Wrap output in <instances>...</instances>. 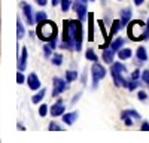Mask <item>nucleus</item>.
Here are the masks:
<instances>
[{
  "instance_id": "obj_1",
  "label": "nucleus",
  "mask_w": 149,
  "mask_h": 143,
  "mask_svg": "<svg viewBox=\"0 0 149 143\" xmlns=\"http://www.w3.org/2000/svg\"><path fill=\"white\" fill-rule=\"evenodd\" d=\"M61 49L69 51H82V21L78 18L63 21V39H61Z\"/></svg>"
},
{
  "instance_id": "obj_2",
  "label": "nucleus",
  "mask_w": 149,
  "mask_h": 143,
  "mask_svg": "<svg viewBox=\"0 0 149 143\" xmlns=\"http://www.w3.org/2000/svg\"><path fill=\"white\" fill-rule=\"evenodd\" d=\"M128 39L133 42H142L145 39H149V27L148 22H143L142 19L130 21L127 26Z\"/></svg>"
},
{
  "instance_id": "obj_3",
  "label": "nucleus",
  "mask_w": 149,
  "mask_h": 143,
  "mask_svg": "<svg viewBox=\"0 0 149 143\" xmlns=\"http://www.w3.org/2000/svg\"><path fill=\"white\" fill-rule=\"evenodd\" d=\"M36 36L43 42H51L54 39H57L58 36V27L54 21L45 19L42 22H37L36 27Z\"/></svg>"
},
{
  "instance_id": "obj_4",
  "label": "nucleus",
  "mask_w": 149,
  "mask_h": 143,
  "mask_svg": "<svg viewBox=\"0 0 149 143\" xmlns=\"http://www.w3.org/2000/svg\"><path fill=\"white\" fill-rule=\"evenodd\" d=\"M91 75H93V90H97L98 82L106 76V69L98 61H95L91 67Z\"/></svg>"
},
{
  "instance_id": "obj_5",
  "label": "nucleus",
  "mask_w": 149,
  "mask_h": 143,
  "mask_svg": "<svg viewBox=\"0 0 149 143\" xmlns=\"http://www.w3.org/2000/svg\"><path fill=\"white\" fill-rule=\"evenodd\" d=\"M67 81L66 79H61V78H54L52 79V85H54V90H52V97H58L60 94H63L66 90H67Z\"/></svg>"
},
{
  "instance_id": "obj_6",
  "label": "nucleus",
  "mask_w": 149,
  "mask_h": 143,
  "mask_svg": "<svg viewBox=\"0 0 149 143\" xmlns=\"http://www.w3.org/2000/svg\"><path fill=\"white\" fill-rule=\"evenodd\" d=\"M72 8L73 10L76 12V15L81 21H85L86 18H88V12H86V5H84L82 2H79V0H74V2L72 3Z\"/></svg>"
},
{
  "instance_id": "obj_7",
  "label": "nucleus",
  "mask_w": 149,
  "mask_h": 143,
  "mask_svg": "<svg viewBox=\"0 0 149 143\" xmlns=\"http://www.w3.org/2000/svg\"><path fill=\"white\" fill-rule=\"evenodd\" d=\"M21 9H22V14H24V17H26L29 26H33V24H36V19H34V15H33V9H31V5H29L27 2H22V3H21Z\"/></svg>"
},
{
  "instance_id": "obj_8",
  "label": "nucleus",
  "mask_w": 149,
  "mask_h": 143,
  "mask_svg": "<svg viewBox=\"0 0 149 143\" xmlns=\"http://www.w3.org/2000/svg\"><path fill=\"white\" fill-rule=\"evenodd\" d=\"M64 110H66V106H64V101L63 99H58L52 106H51V115L52 116H63L64 115Z\"/></svg>"
},
{
  "instance_id": "obj_9",
  "label": "nucleus",
  "mask_w": 149,
  "mask_h": 143,
  "mask_svg": "<svg viewBox=\"0 0 149 143\" xmlns=\"http://www.w3.org/2000/svg\"><path fill=\"white\" fill-rule=\"evenodd\" d=\"M27 85L33 91H39V88H40V79H39V76H37L36 73H30L29 78H27Z\"/></svg>"
},
{
  "instance_id": "obj_10",
  "label": "nucleus",
  "mask_w": 149,
  "mask_h": 143,
  "mask_svg": "<svg viewBox=\"0 0 149 143\" xmlns=\"http://www.w3.org/2000/svg\"><path fill=\"white\" fill-rule=\"evenodd\" d=\"M27 58H29V51H27V46H24L21 49V55L18 60V70L22 72L27 69Z\"/></svg>"
},
{
  "instance_id": "obj_11",
  "label": "nucleus",
  "mask_w": 149,
  "mask_h": 143,
  "mask_svg": "<svg viewBox=\"0 0 149 143\" xmlns=\"http://www.w3.org/2000/svg\"><path fill=\"white\" fill-rule=\"evenodd\" d=\"M119 15H121V22H122V27H125V26H128V22H130V19H131V17H133V10H131V8H124L121 12H119Z\"/></svg>"
},
{
  "instance_id": "obj_12",
  "label": "nucleus",
  "mask_w": 149,
  "mask_h": 143,
  "mask_svg": "<svg viewBox=\"0 0 149 143\" xmlns=\"http://www.w3.org/2000/svg\"><path fill=\"white\" fill-rule=\"evenodd\" d=\"M115 49H112V48L109 46V48H106V49H103V55H102V58H103V61L106 63V64H113L115 61H113V58H115Z\"/></svg>"
},
{
  "instance_id": "obj_13",
  "label": "nucleus",
  "mask_w": 149,
  "mask_h": 143,
  "mask_svg": "<svg viewBox=\"0 0 149 143\" xmlns=\"http://www.w3.org/2000/svg\"><path fill=\"white\" fill-rule=\"evenodd\" d=\"M94 40V14L88 12V42Z\"/></svg>"
},
{
  "instance_id": "obj_14",
  "label": "nucleus",
  "mask_w": 149,
  "mask_h": 143,
  "mask_svg": "<svg viewBox=\"0 0 149 143\" xmlns=\"http://www.w3.org/2000/svg\"><path fill=\"white\" fill-rule=\"evenodd\" d=\"M63 122L66 125H73L74 122H76V119H78V112H70V113H64L63 115Z\"/></svg>"
},
{
  "instance_id": "obj_15",
  "label": "nucleus",
  "mask_w": 149,
  "mask_h": 143,
  "mask_svg": "<svg viewBox=\"0 0 149 143\" xmlns=\"http://www.w3.org/2000/svg\"><path fill=\"white\" fill-rule=\"evenodd\" d=\"M122 28V22L121 19H115L113 22H112V27H110V31H109V36H110V39L113 37V36Z\"/></svg>"
},
{
  "instance_id": "obj_16",
  "label": "nucleus",
  "mask_w": 149,
  "mask_h": 143,
  "mask_svg": "<svg viewBox=\"0 0 149 143\" xmlns=\"http://www.w3.org/2000/svg\"><path fill=\"white\" fill-rule=\"evenodd\" d=\"M136 57H137V60L140 63L146 61L148 60V52H146V48L145 46H139L137 48V51H136Z\"/></svg>"
},
{
  "instance_id": "obj_17",
  "label": "nucleus",
  "mask_w": 149,
  "mask_h": 143,
  "mask_svg": "<svg viewBox=\"0 0 149 143\" xmlns=\"http://www.w3.org/2000/svg\"><path fill=\"white\" fill-rule=\"evenodd\" d=\"M131 55H133V52H131V49H128V48H121V49L118 51V57H119L121 61L131 58Z\"/></svg>"
},
{
  "instance_id": "obj_18",
  "label": "nucleus",
  "mask_w": 149,
  "mask_h": 143,
  "mask_svg": "<svg viewBox=\"0 0 149 143\" xmlns=\"http://www.w3.org/2000/svg\"><path fill=\"white\" fill-rule=\"evenodd\" d=\"M45 94H46V90H45V88H40V90H39V92H37V94H34L33 97H31V101H33L34 104H39V103L43 100Z\"/></svg>"
},
{
  "instance_id": "obj_19",
  "label": "nucleus",
  "mask_w": 149,
  "mask_h": 143,
  "mask_svg": "<svg viewBox=\"0 0 149 143\" xmlns=\"http://www.w3.org/2000/svg\"><path fill=\"white\" fill-rule=\"evenodd\" d=\"M124 43H125V39H122V37H118V39H115L113 42H112L110 43V48H112V49H115L116 52L121 49V48H122V45Z\"/></svg>"
},
{
  "instance_id": "obj_20",
  "label": "nucleus",
  "mask_w": 149,
  "mask_h": 143,
  "mask_svg": "<svg viewBox=\"0 0 149 143\" xmlns=\"http://www.w3.org/2000/svg\"><path fill=\"white\" fill-rule=\"evenodd\" d=\"M122 115H128V116H131L134 121H140V119H142L140 113H139L137 110H134V109H127V110H124Z\"/></svg>"
},
{
  "instance_id": "obj_21",
  "label": "nucleus",
  "mask_w": 149,
  "mask_h": 143,
  "mask_svg": "<svg viewBox=\"0 0 149 143\" xmlns=\"http://www.w3.org/2000/svg\"><path fill=\"white\" fill-rule=\"evenodd\" d=\"M110 70H113V72H119V73H124V72H127V67L125 64H122V61H116L112 64Z\"/></svg>"
},
{
  "instance_id": "obj_22",
  "label": "nucleus",
  "mask_w": 149,
  "mask_h": 143,
  "mask_svg": "<svg viewBox=\"0 0 149 143\" xmlns=\"http://www.w3.org/2000/svg\"><path fill=\"white\" fill-rule=\"evenodd\" d=\"M78 79V72L76 70H67L66 72V81L70 83V82H74Z\"/></svg>"
},
{
  "instance_id": "obj_23",
  "label": "nucleus",
  "mask_w": 149,
  "mask_h": 143,
  "mask_svg": "<svg viewBox=\"0 0 149 143\" xmlns=\"http://www.w3.org/2000/svg\"><path fill=\"white\" fill-rule=\"evenodd\" d=\"M63 55H61V54H54L52 57H51V63L54 64V66H61V64H63Z\"/></svg>"
},
{
  "instance_id": "obj_24",
  "label": "nucleus",
  "mask_w": 149,
  "mask_h": 143,
  "mask_svg": "<svg viewBox=\"0 0 149 143\" xmlns=\"http://www.w3.org/2000/svg\"><path fill=\"white\" fill-rule=\"evenodd\" d=\"M85 58L86 60H90V61H93V63H95V61H98V57L95 55V52H94V49H86V52H85Z\"/></svg>"
},
{
  "instance_id": "obj_25",
  "label": "nucleus",
  "mask_w": 149,
  "mask_h": 143,
  "mask_svg": "<svg viewBox=\"0 0 149 143\" xmlns=\"http://www.w3.org/2000/svg\"><path fill=\"white\" fill-rule=\"evenodd\" d=\"M17 31H18V39H22L24 37V34H26V30H24V26H22V22H21V19H18L17 21Z\"/></svg>"
},
{
  "instance_id": "obj_26",
  "label": "nucleus",
  "mask_w": 149,
  "mask_h": 143,
  "mask_svg": "<svg viewBox=\"0 0 149 143\" xmlns=\"http://www.w3.org/2000/svg\"><path fill=\"white\" fill-rule=\"evenodd\" d=\"M34 19H36V22H42V21L48 19L46 12H43V10H37V12H36V15H34Z\"/></svg>"
},
{
  "instance_id": "obj_27",
  "label": "nucleus",
  "mask_w": 149,
  "mask_h": 143,
  "mask_svg": "<svg viewBox=\"0 0 149 143\" xmlns=\"http://www.w3.org/2000/svg\"><path fill=\"white\" fill-rule=\"evenodd\" d=\"M139 87V82L136 81V79H133V78H130V79H127V88L130 90V91H134L136 88Z\"/></svg>"
},
{
  "instance_id": "obj_28",
  "label": "nucleus",
  "mask_w": 149,
  "mask_h": 143,
  "mask_svg": "<svg viewBox=\"0 0 149 143\" xmlns=\"http://www.w3.org/2000/svg\"><path fill=\"white\" fill-rule=\"evenodd\" d=\"M43 54H45L46 58H51V57H52V48H51V45H49L48 42H46V45L43 46Z\"/></svg>"
},
{
  "instance_id": "obj_29",
  "label": "nucleus",
  "mask_w": 149,
  "mask_h": 143,
  "mask_svg": "<svg viewBox=\"0 0 149 143\" xmlns=\"http://www.w3.org/2000/svg\"><path fill=\"white\" fill-rule=\"evenodd\" d=\"M61 10H63V12H67L69 9H70V6H72V2H70V0H61Z\"/></svg>"
},
{
  "instance_id": "obj_30",
  "label": "nucleus",
  "mask_w": 149,
  "mask_h": 143,
  "mask_svg": "<svg viewBox=\"0 0 149 143\" xmlns=\"http://www.w3.org/2000/svg\"><path fill=\"white\" fill-rule=\"evenodd\" d=\"M121 118L124 119V122H125V125H127V127H131V125H133V122H134V119H133L131 116H128V115H122V113H121Z\"/></svg>"
},
{
  "instance_id": "obj_31",
  "label": "nucleus",
  "mask_w": 149,
  "mask_h": 143,
  "mask_svg": "<svg viewBox=\"0 0 149 143\" xmlns=\"http://www.w3.org/2000/svg\"><path fill=\"white\" fill-rule=\"evenodd\" d=\"M46 113H48V104H40L39 106V115L43 118V116H46Z\"/></svg>"
},
{
  "instance_id": "obj_32",
  "label": "nucleus",
  "mask_w": 149,
  "mask_h": 143,
  "mask_svg": "<svg viewBox=\"0 0 149 143\" xmlns=\"http://www.w3.org/2000/svg\"><path fill=\"white\" fill-rule=\"evenodd\" d=\"M49 130H51V131H61L63 127H61L60 124H57V122H51V124H49Z\"/></svg>"
},
{
  "instance_id": "obj_33",
  "label": "nucleus",
  "mask_w": 149,
  "mask_h": 143,
  "mask_svg": "<svg viewBox=\"0 0 149 143\" xmlns=\"http://www.w3.org/2000/svg\"><path fill=\"white\" fill-rule=\"evenodd\" d=\"M142 81H143L145 83H148V85H149V70H148V69L142 72Z\"/></svg>"
},
{
  "instance_id": "obj_34",
  "label": "nucleus",
  "mask_w": 149,
  "mask_h": 143,
  "mask_svg": "<svg viewBox=\"0 0 149 143\" xmlns=\"http://www.w3.org/2000/svg\"><path fill=\"white\" fill-rule=\"evenodd\" d=\"M17 82L19 83V85H22V83L26 82V78H24L22 72H19V70H18V73H17Z\"/></svg>"
},
{
  "instance_id": "obj_35",
  "label": "nucleus",
  "mask_w": 149,
  "mask_h": 143,
  "mask_svg": "<svg viewBox=\"0 0 149 143\" xmlns=\"http://www.w3.org/2000/svg\"><path fill=\"white\" fill-rule=\"evenodd\" d=\"M130 78H133V79H136V81H137L139 78H142V73H140V70L139 69H136L134 72H133V73H131V76Z\"/></svg>"
},
{
  "instance_id": "obj_36",
  "label": "nucleus",
  "mask_w": 149,
  "mask_h": 143,
  "mask_svg": "<svg viewBox=\"0 0 149 143\" xmlns=\"http://www.w3.org/2000/svg\"><path fill=\"white\" fill-rule=\"evenodd\" d=\"M137 97H139L140 101H145V100L148 99V94H146L145 91H139V92H137Z\"/></svg>"
},
{
  "instance_id": "obj_37",
  "label": "nucleus",
  "mask_w": 149,
  "mask_h": 143,
  "mask_svg": "<svg viewBox=\"0 0 149 143\" xmlns=\"http://www.w3.org/2000/svg\"><path fill=\"white\" fill-rule=\"evenodd\" d=\"M34 2L39 5V6H46L48 5V0H34Z\"/></svg>"
},
{
  "instance_id": "obj_38",
  "label": "nucleus",
  "mask_w": 149,
  "mask_h": 143,
  "mask_svg": "<svg viewBox=\"0 0 149 143\" xmlns=\"http://www.w3.org/2000/svg\"><path fill=\"white\" fill-rule=\"evenodd\" d=\"M142 130L143 131H149V122H143L142 124Z\"/></svg>"
},
{
  "instance_id": "obj_39",
  "label": "nucleus",
  "mask_w": 149,
  "mask_h": 143,
  "mask_svg": "<svg viewBox=\"0 0 149 143\" xmlns=\"http://www.w3.org/2000/svg\"><path fill=\"white\" fill-rule=\"evenodd\" d=\"M48 43L51 45L52 49H55V48H57V39H54V40H51V42H48Z\"/></svg>"
},
{
  "instance_id": "obj_40",
  "label": "nucleus",
  "mask_w": 149,
  "mask_h": 143,
  "mask_svg": "<svg viewBox=\"0 0 149 143\" xmlns=\"http://www.w3.org/2000/svg\"><path fill=\"white\" fill-rule=\"evenodd\" d=\"M133 2H134V5H136V6H140V5H143L145 0H133Z\"/></svg>"
},
{
  "instance_id": "obj_41",
  "label": "nucleus",
  "mask_w": 149,
  "mask_h": 143,
  "mask_svg": "<svg viewBox=\"0 0 149 143\" xmlns=\"http://www.w3.org/2000/svg\"><path fill=\"white\" fill-rule=\"evenodd\" d=\"M79 97H81V94H78L76 97H73V99H72V104H74V103H76V101L79 100Z\"/></svg>"
},
{
  "instance_id": "obj_42",
  "label": "nucleus",
  "mask_w": 149,
  "mask_h": 143,
  "mask_svg": "<svg viewBox=\"0 0 149 143\" xmlns=\"http://www.w3.org/2000/svg\"><path fill=\"white\" fill-rule=\"evenodd\" d=\"M82 83L84 85L86 83V72H84V75H82Z\"/></svg>"
},
{
  "instance_id": "obj_43",
  "label": "nucleus",
  "mask_w": 149,
  "mask_h": 143,
  "mask_svg": "<svg viewBox=\"0 0 149 143\" xmlns=\"http://www.w3.org/2000/svg\"><path fill=\"white\" fill-rule=\"evenodd\" d=\"M58 3H61V0H51V5L52 6H57Z\"/></svg>"
},
{
  "instance_id": "obj_44",
  "label": "nucleus",
  "mask_w": 149,
  "mask_h": 143,
  "mask_svg": "<svg viewBox=\"0 0 149 143\" xmlns=\"http://www.w3.org/2000/svg\"><path fill=\"white\" fill-rule=\"evenodd\" d=\"M148 27H149V19H148Z\"/></svg>"
}]
</instances>
